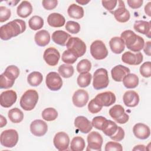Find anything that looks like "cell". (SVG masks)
<instances>
[{"instance_id": "83f0119b", "label": "cell", "mask_w": 151, "mask_h": 151, "mask_svg": "<svg viewBox=\"0 0 151 151\" xmlns=\"http://www.w3.org/2000/svg\"><path fill=\"white\" fill-rule=\"evenodd\" d=\"M32 6L31 3L27 1H23L17 8V15L22 18L29 16L32 12Z\"/></svg>"}, {"instance_id": "c3c4849f", "label": "cell", "mask_w": 151, "mask_h": 151, "mask_svg": "<svg viewBox=\"0 0 151 151\" xmlns=\"http://www.w3.org/2000/svg\"><path fill=\"white\" fill-rule=\"evenodd\" d=\"M43 7L47 10H52L54 9L58 4L57 0H43L42 1Z\"/></svg>"}, {"instance_id": "7a4b0ae2", "label": "cell", "mask_w": 151, "mask_h": 151, "mask_svg": "<svg viewBox=\"0 0 151 151\" xmlns=\"http://www.w3.org/2000/svg\"><path fill=\"white\" fill-rule=\"evenodd\" d=\"M120 38L123 40L126 47L133 52H140L143 48L144 39L132 30H125L122 32Z\"/></svg>"}, {"instance_id": "f546056e", "label": "cell", "mask_w": 151, "mask_h": 151, "mask_svg": "<svg viewBox=\"0 0 151 151\" xmlns=\"http://www.w3.org/2000/svg\"><path fill=\"white\" fill-rule=\"evenodd\" d=\"M119 129V126L116 123L110 120H106L102 127V132L107 136L111 138L115 135Z\"/></svg>"}, {"instance_id": "8992f818", "label": "cell", "mask_w": 151, "mask_h": 151, "mask_svg": "<svg viewBox=\"0 0 151 151\" xmlns=\"http://www.w3.org/2000/svg\"><path fill=\"white\" fill-rule=\"evenodd\" d=\"M66 47L68 50L73 52L78 58L82 57L86 52L85 42L78 37H71L68 41Z\"/></svg>"}, {"instance_id": "f6af8a7d", "label": "cell", "mask_w": 151, "mask_h": 151, "mask_svg": "<svg viewBox=\"0 0 151 151\" xmlns=\"http://www.w3.org/2000/svg\"><path fill=\"white\" fill-rule=\"evenodd\" d=\"M106 120V118L103 116H96L93 119L91 123L93 126L96 129L101 130L104 123Z\"/></svg>"}, {"instance_id": "4fadbf2b", "label": "cell", "mask_w": 151, "mask_h": 151, "mask_svg": "<svg viewBox=\"0 0 151 151\" xmlns=\"http://www.w3.org/2000/svg\"><path fill=\"white\" fill-rule=\"evenodd\" d=\"M117 3L119 4L118 7L110 12L113 14L117 21L121 23L126 22L130 19V12L125 8V5L123 1H117Z\"/></svg>"}, {"instance_id": "9a60e30c", "label": "cell", "mask_w": 151, "mask_h": 151, "mask_svg": "<svg viewBox=\"0 0 151 151\" xmlns=\"http://www.w3.org/2000/svg\"><path fill=\"white\" fill-rule=\"evenodd\" d=\"M43 58L48 65L55 66L60 58V54L56 48L49 47L44 51Z\"/></svg>"}, {"instance_id": "7402d4cb", "label": "cell", "mask_w": 151, "mask_h": 151, "mask_svg": "<svg viewBox=\"0 0 151 151\" xmlns=\"http://www.w3.org/2000/svg\"><path fill=\"white\" fill-rule=\"evenodd\" d=\"M130 69L123 65L119 64L114 67L111 70V77L115 81L121 82L123 81L124 77L129 73H130Z\"/></svg>"}, {"instance_id": "9c48e42d", "label": "cell", "mask_w": 151, "mask_h": 151, "mask_svg": "<svg viewBox=\"0 0 151 151\" xmlns=\"http://www.w3.org/2000/svg\"><path fill=\"white\" fill-rule=\"evenodd\" d=\"M109 113L114 121L119 124H125L129 119V116L125 113L124 108L120 104L113 106L110 109Z\"/></svg>"}, {"instance_id": "681fc988", "label": "cell", "mask_w": 151, "mask_h": 151, "mask_svg": "<svg viewBox=\"0 0 151 151\" xmlns=\"http://www.w3.org/2000/svg\"><path fill=\"white\" fill-rule=\"evenodd\" d=\"M103 6L109 12L113 11L117 6V1H102Z\"/></svg>"}, {"instance_id": "277c9868", "label": "cell", "mask_w": 151, "mask_h": 151, "mask_svg": "<svg viewBox=\"0 0 151 151\" xmlns=\"http://www.w3.org/2000/svg\"><path fill=\"white\" fill-rule=\"evenodd\" d=\"M38 100V94L35 90L29 89L24 92L20 99L21 107L26 111L33 110Z\"/></svg>"}, {"instance_id": "f35d334b", "label": "cell", "mask_w": 151, "mask_h": 151, "mask_svg": "<svg viewBox=\"0 0 151 151\" xmlns=\"http://www.w3.org/2000/svg\"><path fill=\"white\" fill-rule=\"evenodd\" d=\"M58 117L57 111L52 107L45 109L42 112V117L44 120L51 122L55 120Z\"/></svg>"}, {"instance_id": "4dcf8cb0", "label": "cell", "mask_w": 151, "mask_h": 151, "mask_svg": "<svg viewBox=\"0 0 151 151\" xmlns=\"http://www.w3.org/2000/svg\"><path fill=\"white\" fill-rule=\"evenodd\" d=\"M67 13L70 17L74 19H79L84 17V12L81 6L76 4H72L68 6Z\"/></svg>"}, {"instance_id": "3957f363", "label": "cell", "mask_w": 151, "mask_h": 151, "mask_svg": "<svg viewBox=\"0 0 151 151\" xmlns=\"http://www.w3.org/2000/svg\"><path fill=\"white\" fill-rule=\"evenodd\" d=\"M19 74V70L18 67L14 65L8 66L0 76V88L8 89L12 87Z\"/></svg>"}, {"instance_id": "5bb4252c", "label": "cell", "mask_w": 151, "mask_h": 151, "mask_svg": "<svg viewBox=\"0 0 151 151\" xmlns=\"http://www.w3.org/2000/svg\"><path fill=\"white\" fill-rule=\"evenodd\" d=\"M53 143L55 147L60 151L68 149L70 143V138L68 135L64 132H60L57 133L53 139Z\"/></svg>"}, {"instance_id": "8d00e7d4", "label": "cell", "mask_w": 151, "mask_h": 151, "mask_svg": "<svg viewBox=\"0 0 151 151\" xmlns=\"http://www.w3.org/2000/svg\"><path fill=\"white\" fill-rule=\"evenodd\" d=\"M91 78L92 76L88 72L80 73L77 79V84L79 87L82 88L88 87L91 83Z\"/></svg>"}, {"instance_id": "30bf717a", "label": "cell", "mask_w": 151, "mask_h": 151, "mask_svg": "<svg viewBox=\"0 0 151 151\" xmlns=\"http://www.w3.org/2000/svg\"><path fill=\"white\" fill-rule=\"evenodd\" d=\"M103 139L101 135L97 132H91L87 136L88 146L87 151H101Z\"/></svg>"}, {"instance_id": "7dc6e473", "label": "cell", "mask_w": 151, "mask_h": 151, "mask_svg": "<svg viewBox=\"0 0 151 151\" xmlns=\"http://www.w3.org/2000/svg\"><path fill=\"white\" fill-rule=\"evenodd\" d=\"M102 107L99 106L96 103L94 99H92L88 104V111L93 114H96L99 113L102 109Z\"/></svg>"}, {"instance_id": "60d3db41", "label": "cell", "mask_w": 151, "mask_h": 151, "mask_svg": "<svg viewBox=\"0 0 151 151\" xmlns=\"http://www.w3.org/2000/svg\"><path fill=\"white\" fill-rule=\"evenodd\" d=\"M78 57L71 51L67 50H65L61 56L62 61L65 64H73L77 60Z\"/></svg>"}, {"instance_id": "7bdbcfd3", "label": "cell", "mask_w": 151, "mask_h": 151, "mask_svg": "<svg viewBox=\"0 0 151 151\" xmlns=\"http://www.w3.org/2000/svg\"><path fill=\"white\" fill-rule=\"evenodd\" d=\"M140 74L145 77L149 78L151 76V63L150 61L145 62L140 67L139 69Z\"/></svg>"}, {"instance_id": "f5cc1de1", "label": "cell", "mask_w": 151, "mask_h": 151, "mask_svg": "<svg viewBox=\"0 0 151 151\" xmlns=\"http://www.w3.org/2000/svg\"><path fill=\"white\" fill-rule=\"evenodd\" d=\"M151 44L150 41H147L145 43V44L144 45V47H143L144 52L148 56H150L151 55V51H150L151 44Z\"/></svg>"}, {"instance_id": "1f68e13d", "label": "cell", "mask_w": 151, "mask_h": 151, "mask_svg": "<svg viewBox=\"0 0 151 151\" xmlns=\"http://www.w3.org/2000/svg\"><path fill=\"white\" fill-rule=\"evenodd\" d=\"M123 83L124 86L129 89H132L136 88L139 82V77L134 74L129 73L127 74L123 80Z\"/></svg>"}, {"instance_id": "816d5d0a", "label": "cell", "mask_w": 151, "mask_h": 151, "mask_svg": "<svg viewBox=\"0 0 151 151\" xmlns=\"http://www.w3.org/2000/svg\"><path fill=\"white\" fill-rule=\"evenodd\" d=\"M127 2L132 9H137L142 6L143 4V0H127Z\"/></svg>"}, {"instance_id": "cb8c5ba5", "label": "cell", "mask_w": 151, "mask_h": 151, "mask_svg": "<svg viewBox=\"0 0 151 151\" xmlns=\"http://www.w3.org/2000/svg\"><path fill=\"white\" fill-rule=\"evenodd\" d=\"M47 22L52 27L59 28L63 27L65 23V19L63 15L59 13L50 14L47 17Z\"/></svg>"}, {"instance_id": "ffe728a7", "label": "cell", "mask_w": 151, "mask_h": 151, "mask_svg": "<svg viewBox=\"0 0 151 151\" xmlns=\"http://www.w3.org/2000/svg\"><path fill=\"white\" fill-rule=\"evenodd\" d=\"M74 126L83 133H88L93 129L91 122L83 116H77L74 119Z\"/></svg>"}, {"instance_id": "f1b7e54d", "label": "cell", "mask_w": 151, "mask_h": 151, "mask_svg": "<svg viewBox=\"0 0 151 151\" xmlns=\"http://www.w3.org/2000/svg\"><path fill=\"white\" fill-rule=\"evenodd\" d=\"M109 45L113 52L119 54H121L125 48V44L123 40L119 37H114L109 41Z\"/></svg>"}, {"instance_id": "5b68a950", "label": "cell", "mask_w": 151, "mask_h": 151, "mask_svg": "<svg viewBox=\"0 0 151 151\" xmlns=\"http://www.w3.org/2000/svg\"><path fill=\"white\" fill-rule=\"evenodd\" d=\"M109 83V79L107 70L103 68L96 70L93 74V88L95 90H101L106 88Z\"/></svg>"}, {"instance_id": "44dd1931", "label": "cell", "mask_w": 151, "mask_h": 151, "mask_svg": "<svg viewBox=\"0 0 151 151\" xmlns=\"http://www.w3.org/2000/svg\"><path fill=\"white\" fill-rule=\"evenodd\" d=\"M133 132L137 138L142 140L147 139L150 134L149 127L142 123H138L134 124L133 127Z\"/></svg>"}, {"instance_id": "4316f807", "label": "cell", "mask_w": 151, "mask_h": 151, "mask_svg": "<svg viewBox=\"0 0 151 151\" xmlns=\"http://www.w3.org/2000/svg\"><path fill=\"white\" fill-rule=\"evenodd\" d=\"M34 40L37 45L40 47H45L50 41V33L45 29L40 30L35 33Z\"/></svg>"}, {"instance_id": "836d02e7", "label": "cell", "mask_w": 151, "mask_h": 151, "mask_svg": "<svg viewBox=\"0 0 151 151\" xmlns=\"http://www.w3.org/2000/svg\"><path fill=\"white\" fill-rule=\"evenodd\" d=\"M43 76L40 72L33 71L28 74L27 77V81L28 84L34 87L39 86L42 81Z\"/></svg>"}, {"instance_id": "f907efd6", "label": "cell", "mask_w": 151, "mask_h": 151, "mask_svg": "<svg viewBox=\"0 0 151 151\" xmlns=\"http://www.w3.org/2000/svg\"><path fill=\"white\" fill-rule=\"evenodd\" d=\"M124 135H125V133H124V130L121 127L119 126V129H118L117 132H116L115 135L113 136L110 139L113 140H114V141L120 142V141L124 139Z\"/></svg>"}, {"instance_id": "b9f144b4", "label": "cell", "mask_w": 151, "mask_h": 151, "mask_svg": "<svg viewBox=\"0 0 151 151\" xmlns=\"http://www.w3.org/2000/svg\"><path fill=\"white\" fill-rule=\"evenodd\" d=\"M65 29L70 33L76 34L80 31V25L75 21H68L65 24Z\"/></svg>"}, {"instance_id": "d6986e66", "label": "cell", "mask_w": 151, "mask_h": 151, "mask_svg": "<svg viewBox=\"0 0 151 151\" xmlns=\"http://www.w3.org/2000/svg\"><path fill=\"white\" fill-rule=\"evenodd\" d=\"M88 93L83 89L76 91L73 96L72 100L74 105L77 107H83L86 105L88 101Z\"/></svg>"}, {"instance_id": "11a10c76", "label": "cell", "mask_w": 151, "mask_h": 151, "mask_svg": "<svg viewBox=\"0 0 151 151\" xmlns=\"http://www.w3.org/2000/svg\"><path fill=\"white\" fill-rule=\"evenodd\" d=\"M146 147L143 145H138L133 148V150H146Z\"/></svg>"}, {"instance_id": "ba28073f", "label": "cell", "mask_w": 151, "mask_h": 151, "mask_svg": "<svg viewBox=\"0 0 151 151\" xmlns=\"http://www.w3.org/2000/svg\"><path fill=\"white\" fill-rule=\"evenodd\" d=\"M90 53L94 59L101 60L107 57L108 50L102 41L96 40L90 45Z\"/></svg>"}, {"instance_id": "e0dca14e", "label": "cell", "mask_w": 151, "mask_h": 151, "mask_svg": "<svg viewBox=\"0 0 151 151\" xmlns=\"http://www.w3.org/2000/svg\"><path fill=\"white\" fill-rule=\"evenodd\" d=\"M48 130L47 124L43 120L37 119L31 122L30 131L32 134L37 137H41L45 134Z\"/></svg>"}, {"instance_id": "7c38bea8", "label": "cell", "mask_w": 151, "mask_h": 151, "mask_svg": "<svg viewBox=\"0 0 151 151\" xmlns=\"http://www.w3.org/2000/svg\"><path fill=\"white\" fill-rule=\"evenodd\" d=\"M45 83L51 91H58L63 86V80L60 74L56 72H50L46 76Z\"/></svg>"}, {"instance_id": "d4e9b609", "label": "cell", "mask_w": 151, "mask_h": 151, "mask_svg": "<svg viewBox=\"0 0 151 151\" xmlns=\"http://www.w3.org/2000/svg\"><path fill=\"white\" fill-rule=\"evenodd\" d=\"M71 36L63 30H57L52 34V40L57 44L65 46Z\"/></svg>"}, {"instance_id": "d6a6232c", "label": "cell", "mask_w": 151, "mask_h": 151, "mask_svg": "<svg viewBox=\"0 0 151 151\" xmlns=\"http://www.w3.org/2000/svg\"><path fill=\"white\" fill-rule=\"evenodd\" d=\"M8 116L11 122L19 123L21 122L24 119V113L20 109L15 107L9 110Z\"/></svg>"}, {"instance_id": "db71d44e", "label": "cell", "mask_w": 151, "mask_h": 151, "mask_svg": "<svg viewBox=\"0 0 151 151\" xmlns=\"http://www.w3.org/2000/svg\"><path fill=\"white\" fill-rule=\"evenodd\" d=\"M150 5H151V2H149L145 6V13L149 16L151 17V12H150Z\"/></svg>"}, {"instance_id": "74e56055", "label": "cell", "mask_w": 151, "mask_h": 151, "mask_svg": "<svg viewBox=\"0 0 151 151\" xmlns=\"http://www.w3.org/2000/svg\"><path fill=\"white\" fill-rule=\"evenodd\" d=\"M58 71L60 76L65 78H68L71 77L74 72V67L71 65H68L67 64H61L58 69Z\"/></svg>"}, {"instance_id": "6f0895ef", "label": "cell", "mask_w": 151, "mask_h": 151, "mask_svg": "<svg viewBox=\"0 0 151 151\" xmlns=\"http://www.w3.org/2000/svg\"><path fill=\"white\" fill-rule=\"evenodd\" d=\"M90 1H85V0H81V1H76V2H77L78 4H80V5H86L87 4L88 2H90Z\"/></svg>"}, {"instance_id": "484cf974", "label": "cell", "mask_w": 151, "mask_h": 151, "mask_svg": "<svg viewBox=\"0 0 151 151\" xmlns=\"http://www.w3.org/2000/svg\"><path fill=\"white\" fill-rule=\"evenodd\" d=\"M133 28L136 31L146 35L149 38H150L151 25L150 21L147 22L143 20L136 21L133 25Z\"/></svg>"}, {"instance_id": "ee69618b", "label": "cell", "mask_w": 151, "mask_h": 151, "mask_svg": "<svg viewBox=\"0 0 151 151\" xmlns=\"http://www.w3.org/2000/svg\"><path fill=\"white\" fill-rule=\"evenodd\" d=\"M11 15V11L5 6H0V22H4L9 19Z\"/></svg>"}, {"instance_id": "603a6c76", "label": "cell", "mask_w": 151, "mask_h": 151, "mask_svg": "<svg viewBox=\"0 0 151 151\" xmlns=\"http://www.w3.org/2000/svg\"><path fill=\"white\" fill-rule=\"evenodd\" d=\"M123 100L127 107H134L137 106L139 103V96L135 91L129 90L123 94Z\"/></svg>"}, {"instance_id": "ac0fdd59", "label": "cell", "mask_w": 151, "mask_h": 151, "mask_svg": "<svg viewBox=\"0 0 151 151\" xmlns=\"http://www.w3.org/2000/svg\"><path fill=\"white\" fill-rule=\"evenodd\" d=\"M143 60V57L140 52L133 53L131 51L124 52L122 56V60L123 63L129 65H137L140 64Z\"/></svg>"}, {"instance_id": "e575fe53", "label": "cell", "mask_w": 151, "mask_h": 151, "mask_svg": "<svg viewBox=\"0 0 151 151\" xmlns=\"http://www.w3.org/2000/svg\"><path fill=\"white\" fill-rule=\"evenodd\" d=\"M86 146L84 139L80 136H76L73 138L70 144V149L72 151H82Z\"/></svg>"}, {"instance_id": "ab89813d", "label": "cell", "mask_w": 151, "mask_h": 151, "mask_svg": "<svg viewBox=\"0 0 151 151\" xmlns=\"http://www.w3.org/2000/svg\"><path fill=\"white\" fill-rule=\"evenodd\" d=\"M77 71L78 73H88L91 68V63L87 59H83L77 65Z\"/></svg>"}, {"instance_id": "d590c367", "label": "cell", "mask_w": 151, "mask_h": 151, "mask_svg": "<svg viewBox=\"0 0 151 151\" xmlns=\"http://www.w3.org/2000/svg\"><path fill=\"white\" fill-rule=\"evenodd\" d=\"M28 25L32 30H38L44 26V19L38 15L32 16L28 21Z\"/></svg>"}, {"instance_id": "52a82bcc", "label": "cell", "mask_w": 151, "mask_h": 151, "mask_svg": "<svg viewBox=\"0 0 151 151\" xmlns=\"http://www.w3.org/2000/svg\"><path fill=\"white\" fill-rule=\"evenodd\" d=\"M18 141V134L15 129H7L4 130L0 136L1 145L5 147L12 148L14 147Z\"/></svg>"}, {"instance_id": "9f6ffc18", "label": "cell", "mask_w": 151, "mask_h": 151, "mask_svg": "<svg viewBox=\"0 0 151 151\" xmlns=\"http://www.w3.org/2000/svg\"><path fill=\"white\" fill-rule=\"evenodd\" d=\"M7 123V120L5 119V117H4L2 115L0 116V127H3L4 126H5Z\"/></svg>"}, {"instance_id": "2e32d148", "label": "cell", "mask_w": 151, "mask_h": 151, "mask_svg": "<svg viewBox=\"0 0 151 151\" xmlns=\"http://www.w3.org/2000/svg\"><path fill=\"white\" fill-rule=\"evenodd\" d=\"M17 93L12 90H6L3 91L0 96L1 106L5 108L11 107L17 101Z\"/></svg>"}, {"instance_id": "8fae6325", "label": "cell", "mask_w": 151, "mask_h": 151, "mask_svg": "<svg viewBox=\"0 0 151 151\" xmlns=\"http://www.w3.org/2000/svg\"><path fill=\"white\" fill-rule=\"evenodd\" d=\"M96 104L101 107H109L116 102V97L115 94L110 91L98 94L93 99Z\"/></svg>"}, {"instance_id": "6da1fadb", "label": "cell", "mask_w": 151, "mask_h": 151, "mask_svg": "<svg viewBox=\"0 0 151 151\" xmlns=\"http://www.w3.org/2000/svg\"><path fill=\"white\" fill-rule=\"evenodd\" d=\"M25 29V22L22 19H16L1 27L0 38L2 40H8L22 34Z\"/></svg>"}, {"instance_id": "bcb514c9", "label": "cell", "mask_w": 151, "mask_h": 151, "mask_svg": "<svg viewBox=\"0 0 151 151\" xmlns=\"http://www.w3.org/2000/svg\"><path fill=\"white\" fill-rule=\"evenodd\" d=\"M104 150L105 151H111V150L122 151L123 147L122 145L118 142H109L106 144Z\"/></svg>"}]
</instances>
